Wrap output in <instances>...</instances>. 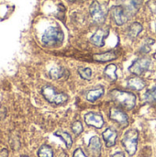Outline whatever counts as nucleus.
I'll use <instances>...</instances> for the list:
<instances>
[{"instance_id": "obj_1", "label": "nucleus", "mask_w": 156, "mask_h": 157, "mask_svg": "<svg viewBox=\"0 0 156 157\" xmlns=\"http://www.w3.org/2000/svg\"><path fill=\"white\" fill-rule=\"evenodd\" d=\"M109 96L114 102L127 110H131L136 106V96L130 91L113 89L110 91Z\"/></svg>"}, {"instance_id": "obj_2", "label": "nucleus", "mask_w": 156, "mask_h": 157, "mask_svg": "<svg viewBox=\"0 0 156 157\" xmlns=\"http://www.w3.org/2000/svg\"><path fill=\"white\" fill-rule=\"evenodd\" d=\"M64 40L63 31L59 27H49L41 37L43 45L49 48L60 47Z\"/></svg>"}, {"instance_id": "obj_3", "label": "nucleus", "mask_w": 156, "mask_h": 157, "mask_svg": "<svg viewBox=\"0 0 156 157\" xmlns=\"http://www.w3.org/2000/svg\"><path fill=\"white\" fill-rule=\"evenodd\" d=\"M41 94L43 98L51 104L63 105L68 101L69 97L63 92H58L51 86H45L41 88Z\"/></svg>"}, {"instance_id": "obj_4", "label": "nucleus", "mask_w": 156, "mask_h": 157, "mask_svg": "<svg viewBox=\"0 0 156 157\" xmlns=\"http://www.w3.org/2000/svg\"><path fill=\"white\" fill-rule=\"evenodd\" d=\"M138 138H139V132L136 130H129L125 132L121 143L124 148L126 149L127 153L132 156L135 155L137 151V146H138Z\"/></svg>"}, {"instance_id": "obj_5", "label": "nucleus", "mask_w": 156, "mask_h": 157, "mask_svg": "<svg viewBox=\"0 0 156 157\" xmlns=\"http://www.w3.org/2000/svg\"><path fill=\"white\" fill-rule=\"evenodd\" d=\"M89 12L93 18V20L97 24H102L106 20L107 17V9L103 5H101L98 1H93L89 6Z\"/></svg>"}, {"instance_id": "obj_6", "label": "nucleus", "mask_w": 156, "mask_h": 157, "mask_svg": "<svg viewBox=\"0 0 156 157\" xmlns=\"http://www.w3.org/2000/svg\"><path fill=\"white\" fill-rule=\"evenodd\" d=\"M151 65V59L148 57H142L137 59L130 66L129 70L131 74L135 75H142L145 73Z\"/></svg>"}, {"instance_id": "obj_7", "label": "nucleus", "mask_w": 156, "mask_h": 157, "mask_svg": "<svg viewBox=\"0 0 156 157\" xmlns=\"http://www.w3.org/2000/svg\"><path fill=\"white\" fill-rule=\"evenodd\" d=\"M110 16L112 20L118 26H122L128 21V13L120 5L113 6L110 8Z\"/></svg>"}, {"instance_id": "obj_8", "label": "nucleus", "mask_w": 156, "mask_h": 157, "mask_svg": "<svg viewBox=\"0 0 156 157\" xmlns=\"http://www.w3.org/2000/svg\"><path fill=\"white\" fill-rule=\"evenodd\" d=\"M109 118L110 120L114 121L121 127H127L129 125V117L128 115L121 110L120 108L112 107L109 110Z\"/></svg>"}, {"instance_id": "obj_9", "label": "nucleus", "mask_w": 156, "mask_h": 157, "mask_svg": "<svg viewBox=\"0 0 156 157\" xmlns=\"http://www.w3.org/2000/svg\"><path fill=\"white\" fill-rule=\"evenodd\" d=\"M84 120L88 126L96 129H101L104 125V119L101 114L97 112H88L85 115Z\"/></svg>"}, {"instance_id": "obj_10", "label": "nucleus", "mask_w": 156, "mask_h": 157, "mask_svg": "<svg viewBox=\"0 0 156 157\" xmlns=\"http://www.w3.org/2000/svg\"><path fill=\"white\" fill-rule=\"evenodd\" d=\"M109 33L108 28H99L97 31L91 36L90 42L97 47H102L105 43V39L108 37Z\"/></svg>"}, {"instance_id": "obj_11", "label": "nucleus", "mask_w": 156, "mask_h": 157, "mask_svg": "<svg viewBox=\"0 0 156 157\" xmlns=\"http://www.w3.org/2000/svg\"><path fill=\"white\" fill-rule=\"evenodd\" d=\"M143 3V0H122V5L120 6L125 8L128 14L133 15L139 10Z\"/></svg>"}, {"instance_id": "obj_12", "label": "nucleus", "mask_w": 156, "mask_h": 157, "mask_svg": "<svg viewBox=\"0 0 156 157\" xmlns=\"http://www.w3.org/2000/svg\"><path fill=\"white\" fill-rule=\"evenodd\" d=\"M88 149L91 153V155L95 157H99L101 155V149H102V144L97 136H93L89 140L88 144Z\"/></svg>"}, {"instance_id": "obj_13", "label": "nucleus", "mask_w": 156, "mask_h": 157, "mask_svg": "<svg viewBox=\"0 0 156 157\" xmlns=\"http://www.w3.org/2000/svg\"><path fill=\"white\" fill-rule=\"evenodd\" d=\"M127 86L132 90L140 91L146 86V83L143 78L139 76H133L127 80Z\"/></svg>"}, {"instance_id": "obj_14", "label": "nucleus", "mask_w": 156, "mask_h": 157, "mask_svg": "<svg viewBox=\"0 0 156 157\" xmlns=\"http://www.w3.org/2000/svg\"><path fill=\"white\" fill-rule=\"evenodd\" d=\"M102 136L106 143L107 147H113L116 144V140H117L118 134L115 130H113L111 128H108L102 133Z\"/></svg>"}, {"instance_id": "obj_15", "label": "nucleus", "mask_w": 156, "mask_h": 157, "mask_svg": "<svg viewBox=\"0 0 156 157\" xmlns=\"http://www.w3.org/2000/svg\"><path fill=\"white\" fill-rule=\"evenodd\" d=\"M93 60L98 63H107L109 61H113L115 59L118 58V55L115 52L113 51H109V52H102V53H98V54H95L93 55Z\"/></svg>"}, {"instance_id": "obj_16", "label": "nucleus", "mask_w": 156, "mask_h": 157, "mask_svg": "<svg viewBox=\"0 0 156 157\" xmlns=\"http://www.w3.org/2000/svg\"><path fill=\"white\" fill-rule=\"evenodd\" d=\"M142 31H143V25L139 22H133L129 26L127 29V36L131 40H134L139 36V34Z\"/></svg>"}, {"instance_id": "obj_17", "label": "nucleus", "mask_w": 156, "mask_h": 157, "mask_svg": "<svg viewBox=\"0 0 156 157\" xmlns=\"http://www.w3.org/2000/svg\"><path fill=\"white\" fill-rule=\"evenodd\" d=\"M105 93V89L103 86H97V88L91 89L86 94V99L89 102H95L97 99H99Z\"/></svg>"}, {"instance_id": "obj_18", "label": "nucleus", "mask_w": 156, "mask_h": 157, "mask_svg": "<svg viewBox=\"0 0 156 157\" xmlns=\"http://www.w3.org/2000/svg\"><path fill=\"white\" fill-rule=\"evenodd\" d=\"M116 72H117V65L111 63V64H108V65L104 69L103 74H104V76H105L108 80L113 82V81H116L117 78H118Z\"/></svg>"}, {"instance_id": "obj_19", "label": "nucleus", "mask_w": 156, "mask_h": 157, "mask_svg": "<svg viewBox=\"0 0 156 157\" xmlns=\"http://www.w3.org/2000/svg\"><path fill=\"white\" fill-rule=\"evenodd\" d=\"M54 135L57 136V137H59L65 144V145L67 146V148H71L72 147L73 139H72L71 135L68 132H57L54 133Z\"/></svg>"}, {"instance_id": "obj_20", "label": "nucleus", "mask_w": 156, "mask_h": 157, "mask_svg": "<svg viewBox=\"0 0 156 157\" xmlns=\"http://www.w3.org/2000/svg\"><path fill=\"white\" fill-rule=\"evenodd\" d=\"M64 74H65V70L62 67H54V68L51 69L50 73H49L50 77L51 79H55V80L60 79L63 76H64Z\"/></svg>"}, {"instance_id": "obj_21", "label": "nucleus", "mask_w": 156, "mask_h": 157, "mask_svg": "<svg viewBox=\"0 0 156 157\" xmlns=\"http://www.w3.org/2000/svg\"><path fill=\"white\" fill-rule=\"evenodd\" d=\"M144 99L147 103L150 104H155L156 103V86L146 91L144 95Z\"/></svg>"}, {"instance_id": "obj_22", "label": "nucleus", "mask_w": 156, "mask_h": 157, "mask_svg": "<svg viewBox=\"0 0 156 157\" xmlns=\"http://www.w3.org/2000/svg\"><path fill=\"white\" fill-rule=\"evenodd\" d=\"M81 78L85 80H91L92 78V70L89 67H79L77 70Z\"/></svg>"}, {"instance_id": "obj_23", "label": "nucleus", "mask_w": 156, "mask_h": 157, "mask_svg": "<svg viewBox=\"0 0 156 157\" xmlns=\"http://www.w3.org/2000/svg\"><path fill=\"white\" fill-rule=\"evenodd\" d=\"M39 157H53L52 149L49 145H42L38 151Z\"/></svg>"}, {"instance_id": "obj_24", "label": "nucleus", "mask_w": 156, "mask_h": 157, "mask_svg": "<svg viewBox=\"0 0 156 157\" xmlns=\"http://www.w3.org/2000/svg\"><path fill=\"white\" fill-rule=\"evenodd\" d=\"M72 131L75 135H80L84 131V127H83L82 122L79 121H74L73 123V125H72Z\"/></svg>"}, {"instance_id": "obj_25", "label": "nucleus", "mask_w": 156, "mask_h": 157, "mask_svg": "<svg viewBox=\"0 0 156 157\" xmlns=\"http://www.w3.org/2000/svg\"><path fill=\"white\" fill-rule=\"evenodd\" d=\"M73 157H87L86 155V154L84 153V151L81 148H77L74 154H73Z\"/></svg>"}, {"instance_id": "obj_26", "label": "nucleus", "mask_w": 156, "mask_h": 157, "mask_svg": "<svg viewBox=\"0 0 156 157\" xmlns=\"http://www.w3.org/2000/svg\"><path fill=\"white\" fill-rule=\"evenodd\" d=\"M0 157H8V152L6 149H3L0 151Z\"/></svg>"}, {"instance_id": "obj_27", "label": "nucleus", "mask_w": 156, "mask_h": 157, "mask_svg": "<svg viewBox=\"0 0 156 157\" xmlns=\"http://www.w3.org/2000/svg\"><path fill=\"white\" fill-rule=\"evenodd\" d=\"M112 157H125V155H124V154H123V153L119 152V153H116L115 155H113Z\"/></svg>"}, {"instance_id": "obj_28", "label": "nucleus", "mask_w": 156, "mask_h": 157, "mask_svg": "<svg viewBox=\"0 0 156 157\" xmlns=\"http://www.w3.org/2000/svg\"><path fill=\"white\" fill-rule=\"evenodd\" d=\"M68 1H70V2H75L76 0H68Z\"/></svg>"}, {"instance_id": "obj_29", "label": "nucleus", "mask_w": 156, "mask_h": 157, "mask_svg": "<svg viewBox=\"0 0 156 157\" xmlns=\"http://www.w3.org/2000/svg\"><path fill=\"white\" fill-rule=\"evenodd\" d=\"M21 157H29V156H26V155H23V156H21Z\"/></svg>"}, {"instance_id": "obj_30", "label": "nucleus", "mask_w": 156, "mask_h": 157, "mask_svg": "<svg viewBox=\"0 0 156 157\" xmlns=\"http://www.w3.org/2000/svg\"><path fill=\"white\" fill-rule=\"evenodd\" d=\"M154 58H155V59H156V53H155V54H154Z\"/></svg>"}, {"instance_id": "obj_31", "label": "nucleus", "mask_w": 156, "mask_h": 157, "mask_svg": "<svg viewBox=\"0 0 156 157\" xmlns=\"http://www.w3.org/2000/svg\"><path fill=\"white\" fill-rule=\"evenodd\" d=\"M155 31H156V24H155Z\"/></svg>"}]
</instances>
